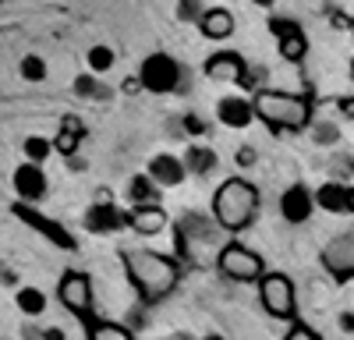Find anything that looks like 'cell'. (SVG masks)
Wrapping results in <instances>:
<instances>
[{"instance_id": "obj_1", "label": "cell", "mask_w": 354, "mask_h": 340, "mask_svg": "<svg viewBox=\"0 0 354 340\" xmlns=\"http://www.w3.org/2000/svg\"><path fill=\"white\" fill-rule=\"evenodd\" d=\"M124 270L131 276V283L138 287L142 298H163L174 283H177V266L160 252L149 248H128L124 252Z\"/></svg>"}, {"instance_id": "obj_2", "label": "cell", "mask_w": 354, "mask_h": 340, "mask_svg": "<svg viewBox=\"0 0 354 340\" xmlns=\"http://www.w3.org/2000/svg\"><path fill=\"white\" fill-rule=\"evenodd\" d=\"M259 213V191L245 178H227L213 195V216L223 231H245Z\"/></svg>"}, {"instance_id": "obj_3", "label": "cell", "mask_w": 354, "mask_h": 340, "mask_svg": "<svg viewBox=\"0 0 354 340\" xmlns=\"http://www.w3.org/2000/svg\"><path fill=\"white\" fill-rule=\"evenodd\" d=\"M255 117H262L277 131H301L312 117V106L305 96H290V93H273V89H259L252 100Z\"/></svg>"}, {"instance_id": "obj_4", "label": "cell", "mask_w": 354, "mask_h": 340, "mask_svg": "<svg viewBox=\"0 0 354 340\" xmlns=\"http://www.w3.org/2000/svg\"><path fill=\"white\" fill-rule=\"evenodd\" d=\"M259 298H262V308L273 319L298 316V294H294V283L287 273H262L259 276Z\"/></svg>"}, {"instance_id": "obj_5", "label": "cell", "mask_w": 354, "mask_h": 340, "mask_svg": "<svg viewBox=\"0 0 354 340\" xmlns=\"http://www.w3.org/2000/svg\"><path fill=\"white\" fill-rule=\"evenodd\" d=\"M135 78H138V85H142L145 93L163 96V93H174L177 85H181V64H177L170 53L156 50V53H149L142 61V68H138Z\"/></svg>"}, {"instance_id": "obj_6", "label": "cell", "mask_w": 354, "mask_h": 340, "mask_svg": "<svg viewBox=\"0 0 354 340\" xmlns=\"http://www.w3.org/2000/svg\"><path fill=\"white\" fill-rule=\"evenodd\" d=\"M216 270H220L223 276H230V280H241V283L259 280V276L266 273V270H262V255H255V252L245 248V245H223L220 255H216Z\"/></svg>"}, {"instance_id": "obj_7", "label": "cell", "mask_w": 354, "mask_h": 340, "mask_svg": "<svg viewBox=\"0 0 354 340\" xmlns=\"http://www.w3.org/2000/svg\"><path fill=\"white\" fill-rule=\"evenodd\" d=\"M205 78L213 82H227V85H241L248 78V68H245V57L234 53V50H216L205 57Z\"/></svg>"}, {"instance_id": "obj_8", "label": "cell", "mask_w": 354, "mask_h": 340, "mask_svg": "<svg viewBox=\"0 0 354 340\" xmlns=\"http://www.w3.org/2000/svg\"><path fill=\"white\" fill-rule=\"evenodd\" d=\"M57 298H61V305H64V308H71V312H78V316H85V312L93 308V283H88V276H85V273L68 270V273L61 276Z\"/></svg>"}, {"instance_id": "obj_9", "label": "cell", "mask_w": 354, "mask_h": 340, "mask_svg": "<svg viewBox=\"0 0 354 340\" xmlns=\"http://www.w3.org/2000/svg\"><path fill=\"white\" fill-rule=\"evenodd\" d=\"M11 185H15V195L21 198V202H39V198H46V191H50L46 170H43L39 163H28V160L15 170Z\"/></svg>"}, {"instance_id": "obj_10", "label": "cell", "mask_w": 354, "mask_h": 340, "mask_svg": "<svg viewBox=\"0 0 354 340\" xmlns=\"http://www.w3.org/2000/svg\"><path fill=\"white\" fill-rule=\"evenodd\" d=\"M124 223H128V216L117 209L106 195H100L96 202L85 209V231L88 234H117Z\"/></svg>"}, {"instance_id": "obj_11", "label": "cell", "mask_w": 354, "mask_h": 340, "mask_svg": "<svg viewBox=\"0 0 354 340\" xmlns=\"http://www.w3.org/2000/svg\"><path fill=\"white\" fill-rule=\"evenodd\" d=\"M145 174H149V181H153L156 188H177V185H185L188 170H185L181 156H174V153H156L149 163H145Z\"/></svg>"}, {"instance_id": "obj_12", "label": "cell", "mask_w": 354, "mask_h": 340, "mask_svg": "<svg viewBox=\"0 0 354 340\" xmlns=\"http://www.w3.org/2000/svg\"><path fill=\"white\" fill-rule=\"evenodd\" d=\"M312 198H315V206L326 209V213H337V216H351L354 213V185L326 181Z\"/></svg>"}, {"instance_id": "obj_13", "label": "cell", "mask_w": 354, "mask_h": 340, "mask_svg": "<svg viewBox=\"0 0 354 340\" xmlns=\"http://www.w3.org/2000/svg\"><path fill=\"white\" fill-rule=\"evenodd\" d=\"M312 209H315V198H312V191L305 188V185H290L283 195H280V216L287 220V223H305L308 216H312Z\"/></svg>"}, {"instance_id": "obj_14", "label": "cell", "mask_w": 354, "mask_h": 340, "mask_svg": "<svg viewBox=\"0 0 354 340\" xmlns=\"http://www.w3.org/2000/svg\"><path fill=\"white\" fill-rule=\"evenodd\" d=\"M216 121L223 128H234V131H245L252 121H255V110H252V100L245 96H223L216 103Z\"/></svg>"}, {"instance_id": "obj_15", "label": "cell", "mask_w": 354, "mask_h": 340, "mask_svg": "<svg viewBox=\"0 0 354 340\" xmlns=\"http://www.w3.org/2000/svg\"><path fill=\"white\" fill-rule=\"evenodd\" d=\"M234 15L227 11V8H209V11H202V18H198V28H202V36L205 39H213V43H220V39H230L234 36Z\"/></svg>"}, {"instance_id": "obj_16", "label": "cell", "mask_w": 354, "mask_h": 340, "mask_svg": "<svg viewBox=\"0 0 354 340\" xmlns=\"http://www.w3.org/2000/svg\"><path fill=\"white\" fill-rule=\"evenodd\" d=\"M128 227L131 231H138V234H145V238H153V234H160L163 227H167V213H163V206H135L131 209V216H128Z\"/></svg>"}, {"instance_id": "obj_17", "label": "cell", "mask_w": 354, "mask_h": 340, "mask_svg": "<svg viewBox=\"0 0 354 340\" xmlns=\"http://www.w3.org/2000/svg\"><path fill=\"white\" fill-rule=\"evenodd\" d=\"M50 142H53V149L61 153V156H75L78 146L85 142V124H82L78 117H64V121H61V131H57V138H50Z\"/></svg>"}, {"instance_id": "obj_18", "label": "cell", "mask_w": 354, "mask_h": 340, "mask_svg": "<svg viewBox=\"0 0 354 340\" xmlns=\"http://www.w3.org/2000/svg\"><path fill=\"white\" fill-rule=\"evenodd\" d=\"M277 50H280L283 61L298 64V61H305V53H308V39H305L301 28H290V32H283V36L277 39Z\"/></svg>"}, {"instance_id": "obj_19", "label": "cell", "mask_w": 354, "mask_h": 340, "mask_svg": "<svg viewBox=\"0 0 354 340\" xmlns=\"http://www.w3.org/2000/svg\"><path fill=\"white\" fill-rule=\"evenodd\" d=\"M15 305H18L21 316L36 319V316H43V312H46V294L39 287H32V283H25V287H18V294H15Z\"/></svg>"}, {"instance_id": "obj_20", "label": "cell", "mask_w": 354, "mask_h": 340, "mask_svg": "<svg viewBox=\"0 0 354 340\" xmlns=\"http://www.w3.org/2000/svg\"><path fill=\"white\" fill-rule=\"evenodd\" d=\"M181 163H185V170L188 174H209V170L216 167V153L209 149V146H188V153L181 156Z\"/></svg>"}, {"instance_id": "obj_21", "label": "cell", "mask_w": 354, "mask_h": 340, "mask_svg": "<svg viewBox=\"0 0 354 340\" xmlns=\"http://www.w3.org/2000/svg\"><path fill=\"white\" fill-rule=\"evenodd\" d=\"M113 61H117V53L106 43H93V46L85 50V68L93 71V75H106L113 68Z\"/></svg>"}, {"instance_id": "obj_22", "label": "cell", "mask_w": 354, "mask_h": 340, "mask_svg": "<svg viewBox=\"0 0 354 340\" xmlns=\"http://www.w3.org/2000/svg\"><path fill=\"white\" fill-rule=\"evenodd\" d=\"M156 195H160V188L149 181V174H135V178L128 181V198H131L135 206H153Z\"/></svg>"}, {"instance_id": "obj_23", "label": "cell", "mask_w": 354, "mask_h": 340, "mask_svg": "<svg viewBox=\"0 0 354 340\" xmlns=\"http://www.w3.org/2000/svg\"><path fill=\"white\" fill-rule=\"evenodd\" d=\"M326 263H330L333 273H354V238L333 245V248L326 252Z\"/></svg>"}, {"instance_id": "obj_24", "label": "cell", "mask_w": 354, "mask_h": 340, "mask_svg": "<svg viewBox=\"0 0 354 340\" xmlns=\"http://www.w3.org/2000/svg\"><path fill=\"white\" fill-rule=\"evenodd\" d=\"M21 153H25V160L28 163H46L50 160V153H53V142L50 138H43V135H28L25 142H21Z\"/></svg>"}, {"instance_id": "obj_25", "label": "cell", "mask_w": 354, "mask_h": 340, "mask_svg": "<svg viewBox=\"0 0 354 340\" xmlns=\"http://www.w3.org/2000/svg\"><path fill=\"white\" fill-rule=\"evenodd\" d=\"M18 75L25 78V82H43L46 78V61H43V57L39 53H25L21 57V64H18Z\"/></svg>"}, {"instance_id": "obj_26", "label": "cell", "mask_w": 354, "mask_h": 340, "mask_svg": "<svg viewBox=\"0 0 354 340\" xmlns=\"http://www.w3.org/2000/svg\"><path fill=\"white\" fill-rule=\"evenodd\" d=\"M88 340H135L124 326H113V323H100V326H93V337Z\"/></svg>"}, {"instance_id": "obj_27", "label": "cell", "mask_w": 354, "mask_h": 340, "mask_svg": "<svg viewBox=\"0 0 354 340\" xmlns=\"http://www.w3.org/2000/svg\"><path fill=\"white\" fill-rule=\"evenodd\" d=\"M283 340H319V333H315V330H308V326H301V323H294V326H290V333H287Z\"/></svg>"}, {"instance_id": "obj_28", "label": "cell", "mask_w": 354, "mask_h": 340, "mask_svg": "<svg viewBox=\"0 0 354 340\" xmlns=\"http://www.w3.org/2000/svg\"><path fill=\"white\" fill-rule=\"evenodd\" d=\"M290 28H298V21H290V18H270V32L280 39L283 32H290Z\"/></svg>"}, {"instance_id": "obj_29", "label": "cell", "mask_w": 354, "mask_h": 340, "mask_svg": "<svg viewBox=\"0 0 354 340\" xmlns=\"http://www.w3.org/2000/svg\"><path fill=\"white\" fill-rule=\"evenodd\" d=\"M185 128H188V135H202L205 131V124L195 117V113H188V117H185Z\"/></svg>"}, {"instance_id": "obj_30", "label": "cell", "mask_w": 354, "mask_h": 340, "mask_svg": "<svg viewBox=\"0 0 354 340\" xmlns=\"http://www.w3.org/2000/svg\"><path fill=\"white\" fill-rule=\"evenodd\" d=\"M43 340H68V337H64V330H57V326H50V330L43 333Z\"/></svg>"}, {"instance_id": "obj_31", "label": "cell", "mask_w": 354, "mask_h": 340, "mask_svg": "<svg viewBox=\"0 0 354 340\" xmlns=\"http://www.w3.org/2000/svg\"><path fill=\"white\" fill-rule=\"evenodd\" d=\"M340 326H344V330H354V312H344V316H340Z\"/></svg>"}, {"instance_id": "obj_32", "label": "cell", "mask_w": 354, "mask_h": 340, "mask_svg": "<svg viewBox=\"0 0 354 340\" xmlns=\"http://www.w3.org/2000/svg\"><path fill=\"white\" fill-rule=\"evenodd\" d=\"M138 89H142L138 78H128V82H124V93H138Z\"/></svg>"}, {"instance_id": "obj_33", "label": "cell", "mask_w": 354, "mask_h": 340, "mask_svg": "<svg viewBox=\"0 0 354 340\" xmlns=\"http://www.w3.org/2000/svg\"><path fill=\"white\" fill-rule=\"evenodd\" d=\"M238 160H241V163H252V160H255V153H252V149H241V156H238Z\"/></svg>"}, {"instance_id": "obj_34", "label": "cell", "mask_w": 354, "mask_h": 340, "mask_svg": "<svg viewBox=\"0 0 354 340\" xmlns=\"http://www.w3.org/2000/svg\"><path fill=\"white\" fill-rule=\"evenodd\" d=\"M252 4H255V8H273L277 0H252Z\"/></svg>"}, {"instance_id": "obj_35", "label": "cell", "mask_w": 354, "mask_h": 340, "mask_svg": "<svg viewBox=\"0 0 354 340\" xmlns=\"http://www.w3.org/2000/svg\"><path fill=\"white\" fill-rule=\"evenodd\" d=\"M340 106H344V110H347V113H351V117H354V100H344V103H340Z\"/></svg>"}, {"instance_id": "obj_36", "label": "cell", "mask_w": 354, "mask_h": 340, "mask_svg": "<svg viewBox=\"0 0 354 340\" xmlns=\"http://www.w3.org/2000/svg\"><path fill=\"white\" fill-rule=\"evenodd\" d=\"M202 340H223V337H216V333H209V337H202Z\"/></svg>"}, {"instance_id": "obj_37", "label": "cell", "mask_w": 354, "mask_h": 340, "mask_svg": "<svg viewBox=\"0 0 354 340\" xmlns=\"http://www.w3.org/2000/svg\"><path fill=\"white\" fill-rule=\"evenodd\" d=\"M351 78H354V61H351Z\"/></svg>"}]
</instances>
